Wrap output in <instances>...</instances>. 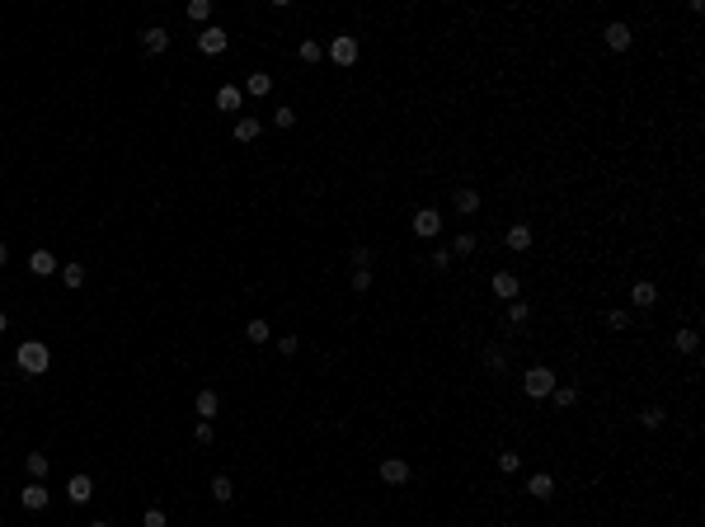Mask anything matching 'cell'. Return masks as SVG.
I'll return each mask as SVG.
<instances>
[{"label":"cell","instance_id":"8d00e7d4","mask_svg":"<svg viewBox=\"0 0 705 527\" xmlns=\"http://www.w3.org/2000/svg\"><path fill=\"white\" fill-rule=\"evenodd\" d=\"M193 443H198V448H207V443H212V424H207V419L193 428Z\"/></svg>","mask_w":705,"mask_h":527},{"label":"cell","instance_id":"74e56055","mask_svg":"<svg viewBox=\"0 0 705 527\" xmlns=\"http://www.w3.org/2000/svg\"><path fill=\"white\" fill-rule=\"evenodd\" d=\"M451 250H456L461 259H466V255H475V236H456V245H451Z\"/></svg>","mask_w":705,"mask_h":527},{"label":"cell","instance_id":"52a82bcc","mask_svg":"<svg viewBox=\"0 0 705 527\" xmlns=\"http://www.w3.org/2000/svg\"><path fill=\"white\" fill-rule=\"evenodd\" d=\"M602 38H606V48H611V52H626L630 43H635V38H630V24H621V19H616V24H606V33H602Z\"/></svg>","mask_w":705,"mask_h":527},{"label":"cell","instance_id":"277c9868","mask_svg":"<svg viewBox=\"0 0 705 527\" xmlns=\"http://www.w3.org/2000/svg\"><path fill=\"white\" fill-rule=\"evenodd\" d=\"M438 231H442V217H438L433 208H418V212H414V236H418V240H433Z\"/></svg>","mask_w":705,"mask_h":527},{"label":"cell","instance_id":"ba28073f","mask_svg":"<svg viewBox=\"0 0 705 527\" xmlns=\"http://www.w3.org/2000/svg\"><path fill=\"white\" fill-rule=\"evenodd\" d=\"M28 268H33V278H48V273H57L61 264H57L52 250H33V255H28Z\"/></svg>","mask_w":705,"mask_h":527},{"label":"cell","instance_id":"4316f807","mask_svg":"<svg viewBox=\"0 0 705 527\" xmlns=\"http://www.w3.org/2000/svg\"><path fill=\"white\" fill-rule=\"evenodd\" d=\"M663 419H668V410H663V405H649V410L640 415V424H644V428H663Z\"/></svg>","mask_w":705,"mask_h":527},{"label":"cell","instance_id":"8fae6325","mask_svg":"<svg viewBox=\"0 0 705 527\" xmlns=\"http://www.w3.org/2000/svg\"><path fill=\"white\" fill-rule=\"evenodd\" d=\"M141 48H146V52H151V57H160V52H165V48H170V28H146V33H141Z\"/></svg>","mask_w":705,"mask_h":527},{"label":"cell","instance_id":"2e32d148","mask_svg":"<svg viewBox=\"0 0 705 527\" xmlns=\"http://www.w3.org/2000/svg\"><path fill=\"white\" fill-rule=\"evenodd\" d=\"M451 208L461 212V217H470V212L480 208V193H475V188H456V193H451Z\"/></svg>","mask_w":705,"mask_h":527},{"label":"cell","instance_id":"7a4b0ae2","mask_svg":"<svg viewBox=\"0 0 705 527\" xmlns=\"http://www.w3.org/2000/svg\"><path fill=\"white\" fill-rule=\"evenodd\" d=\"M522 386H527V395H531V400H546L560 381H555V372H550V368H541V363H536V368H527Z\"/></svg>","mask_w":705,"mask_h":527},{"label":"cell","instance_id":"8992f818","mask_svg":"<svg viewBox=\"0 0 705 527\" xmlns=\"http://www.w3.org/2000/svg\"><path fill=\"white\" fill-rule=\"evenodd\" d=\"M226 43H231V38H226V28H216V24H207V28H203V38H198V48H203L207 57L226 52Z\"/></svg>","mask_w":705,"mask_h":527},{"label":"cell","instance_id":"484cf974","mask_svg":"<svg viewBox=\"0 0 705 527\" xmlns=\"http://www.w3.org/2000/svg\"><path fill=\"white\" fill-rule=\"evenodd\" d=\"M484 368H494V372H503V368H508V353H503L498 344H489V348H484Z\"/></svg>","mask_w":705,"mask_h":527},{"label":"cell","instance_id":"30bf717a","mask_svg":"<svg viewBox=\"0 0 705 527\" xmlns=\"http://www.w3.org/2000/svg\"><path fill=\"white\" fill-rule=\"evenodd\" d=\"M489 292L503 297V301H518V273H494L489 278Z\"/></svg>","mask_w":705,"mask_h":527},{"label":"cell","instance_id":"b9f144b4","mask_svg":"<svg viewBox=\"0 0 705 527\" xmlns=\"http://www.w3.org/2000/svg\"><path fill=\"white\" fill-rule=\"evenodd\" d=\"M5 259H10V250H5V240H0V264H5Z\"/></svg>","mask_w":705,"mask_h":527},{"label":"cell","instance_id":"4fadbf2b","mask_svg":"<svg viewBox=\"0 0 705 527\" xmlns=\"http://www.w3.org/2000/svg\"><path fill=\"white\" fill-rule=\"evenodd\" d=\"M630 301H635V306H640V311H649L653 301H658V288H653L649 278H640V283H635V288H630Z\"/></svg>","mask_w":705,"mask_h":527},{"label":"cell","instance_id":"6da1fadb","mask_svg":"<svg viewBox=\"0 0 705 527\" xmlns=\"http://www.w3.org/2000/svg\"><path fill=\"white\" fill-rule=\"evenodd\" d=\"M14 363H19L24 377H43V372L52 368V353H48V344L24 339V344H19V353H14Z\"/></svg>","mask_w":705,"mask_h":527},{"label":"cell","instance_id":"5bb4252c","mask_svg":"<svg viewBox=\"0 0 705 527\" xmlns=\"http://www.w3.org/2000/svg\"><path fill=\"white\" fill-rule=\"evenodd\" d=\"M381 480H386V485H405V480H409V461H400V457L381 461Z\"/></svg>","mask_w":705,"mask_h":527},{"label":"cell","instance_id":"60d3db41","mask_svg":"<svg viewBox=\"0 0 705 527\" xmlns=\"http://www.w3.org/2000/svg\"><path fill=\"white\" fill-rule=\"evenodd\" d=\"M433 268H451V250H433Z\"/></svg>","mask_w":705,"mask_h":527},{"label":"cell","instance_id":"d6986e66","mask_svg":"<svg viewBox=\"0 0 705 527\" xmlns=\"http://www.w3.org/2000/svg\"><path fill=\"white\" fill-rule=\"evenodd\" d=\"M61 283L76 292V288H85V264H61Z\"/></svg>","mask_w":705,"mask_h":527},{"label":"cell","instance_id":"7c38bea8","mask_svg":"<svg viewBox=\"0 0 705 527\" xmlns=\"http://www.w3.org/2000/svg\"><path fill=\"white\" fill-rule=\"evenodd\" d=\"M240 104H245V90H240V85H221V90H216V108H221V113H235Z\"/></svg>","mask_w":705,"mask_h":527},{"label":"cell","instance_id":"44dd1931","mask_svg":"<svg viewBox=\"0 0 705 527\" xmlns=\"http://www.w3.org/2000/svg\"><path fill=\"white\" fill-rule=\"evenodd\" d=\"M268 90H273V76H263V71H254V76L245 80V95H259V99H263Z\"/></svg>","mask_w":705,"mask_h":527},{"label":"cell","instance_id":"7bdbcfd3","mask_svg":"<svg viewBox=\"0 0 705 527\" xmlns=\"http://www.w3.org/2000/svg\"><path fill=\"white\" fill-rule=\"evenodd\" d=\"M5 325H10V320H5V311H0V330H5Z\"/></svg>","mask_w":705,"mask_h":527},{"label":"cell","instance_id":"83f0119b","mask_svg":"<svg viewBox=\"0 0 705 527\" xmlns=\"http://www.w3.org/2000/svg\"><path fill=\"white\" fill-rule=\"evenodd\" d=\"M141 527H170V518H165V508H156V504H151V508L141 513Z\"/></svg>","mask_w":705,"mask_h":527},{"label":"cell","instance_id":"d4e9b609","mask_svg":"<svg viewBox=\"0 0 705 527\" xmlns=\"http://www.w3.org/2000/svg\"><path fill=\"white\" fill-rule=\"evenodd\" d=\"M24 466H28V475H33V480H43V475H48V457H43V452H28Z\"/></svg>","mask_w":705,"mask_h":527},{"label":"cell","instance_id":"4dcf8cb0","mask_svg":"<svg viewBox=\"0 0 705 527\" xmlns=\"http://www.w3.org/2000/svg\"><path fill=\"white\" fill-rule=\"evenodd\" d=\"M245 335H249V344H263V339H273V335H268V325H263V320H249V330H245Z\"/></svg>","mask_w":705,"mask_h":527},{"label":"cell","instance_id":"ee69618b","mask_svg":"<svg viewBox=\"0 0 705 527\" xmlns=\"http://www.w3.org/2000/svg\"><path fill=\"white\" fill-rule=\"evenodd\" d=\"M90 527H108V523H90Z\"/></svg>","mask_w":705,"mask_h":527},{"label":"cell","instance_id":"ffe728a7","mask_svg":"<svg viewBox=\"0 0 705 527\" xmlns=\"http://www.w3.org/2000/svg\"><path fill=\"white\" fill-rule=\"evenodd\" d=\"M212 499H216V504H231L235 499V485L226 480V475H212Z\"/></svg>","mask_w":705,"mask_h":527},{"label":"cell","instance_id":"cb8c5ba5","mask_svg":"<svg viewBox=\"0 0 705 527\" xmlns=\"http://www.w3.org/2000/svg\"><path fill=\"white\" fill-rule=\"evenodd\" d=\"M259 137V118H240L235 123V141H254Z\"/></svg>","mask_w":705,"mask_h":527},{"label":"cell","instance_id":"9c48e42d","mask_svg":"<svg viewBox=\"0 0 705 527\" xmlns=\"http://www.w3.org/2000/svg\"><path fill=\"white\" fill-rule=\"evenodd\" d=\"M48 499H52V495L43 490V480H33L28 490H19V504H24V508H33V513H43V508H48Z\"/></svg>","mask_w":705,"mask_h":527},{"label":"cell","instance_id":"f1b7e54d","mask_svg":"<svg viewBox=\"0 0 705 527\" xmlns=\"http://www.w3.org/2000/svg\"><path fill=\"white\" fill-rule=\"evenodd\" d=\"M188 19L207 24V19H212V5H207V0H188Z\"/></svg>","mask_w":705,"mask_h":527},{"label":"cell","instance_id":"e0dca14e","mask_svg":"<svg viewBox=\"0 0 705 527\" xmlns=\"http://www.w3.org/2000/svg\"><path fill=\"white\" fill-rule=\"evenodd\" d=\"M503 240H508V250L522 255V250H531V226H508V236H503Z\"/></svg>","mask_w":705,"mask_h":527},{"label":"cell","instance_id":"f35d334b","mask_svg":"<svg viewBox=\"0 0 705 527\" xmlns=\"http://www.w3.org/2000/svg\"><path fill=\"white\" fill-rule=\"evenodd\" d=\"M296 348H301V339H296V335H283V339H278V353H287V358L296 353Z\"/></svg>","mask_w":705,"mask_h":527},{"label":"cell","instance_id":"f6af8a7d","mask_svg":"<svg viewBox=\"0 0 705 527\" xmlns=\"http://www.w3.org/2000/svg\"><path fill=\"white\" fill-rule=\"evenodd\" d=\"M287 527H292V523H287Z\"/></svg>","mask_w":705,"mask_h":527},{"label":"cell","instance_id":"3957f363","mask_svg":"<svg viewBox=\"0 0 705 527\" xmlns=\"http://www.w3.org/2000/svg\"><path fill=\"white\" fill-rule=\"evenodd\" d=\"M329 61H334V66H353V61H358V38L339 33V38L329 43Z\"/></svg>","mask_w":705,"mask_h":527},{"label":"cell","instance_id":"7402d4cb","mask_svg":"<svg viewBox=\"0 0 705 527\" xmlns=\"http://www.w3.org/2000/svg\"><path fill=\"white\" fill-rule=\"evenodd\" d=\"M550 395H555V405H560V410H574V405H578V386H555Z\"/></svg>","mask_w":705,"mask_h":527},{"label":"cell","instance_id":"9a60e30c","mask_svg":"<svg viewBox=\"0 0 705 527\" xmlns=\"http://www.w3.org/2000/svg\"><path fill=\"white\" fill-rule=\"evenodd\" d=\"M527 495H531V499H550V495H555V480H550L546 471H536L531 480H527Z\"/></svg>","mask_w":705,"mask_h":527},{"label":"cell","instance_id":"e575fe53","mask_svg":"<svg viewBox=\"0 0 705 527\" xmlns=\"http://www.w3.org/2000/svg\"><path fill=\"white\" fill-rule=\"evenodd\" d=\"M518 466H522L518 452H498V471H518Z\"/></svg>","mask_w":705,"mask_h":527},{"label":"cell","instance_id":"d590c367","mask_svg":"<svg viewBox=\"0 0 705 527\" xmlns=\"http://www.w3.org/2000/svg\"><path fill=\"white\" fill-rule=\"evenodd\" d=\"M371 288V268H353V292H367Z\"/></svg>","mask_w":705,"mask_h":527},{"label":"cell","instance_id":"603a6c76","mask_svg":"<svg viewBox=\"0 0 705 527\" xmlns=\"http://www.w3.org/2000/svg\"><path fill=\"white\" fill-rule=\"evenodd\" d=\"M673 344H677V353H696V348H701V335H696V330H677Z\"/></svg>","mask_w":705,"mask_h":527},{"label":"cell","instance_id":"1f68e13d","mask_svg":"<svg viewBox=\"0 0 705 527\" xmlns=\"http://www.w3.org/2000/svg\"><path fill=\"white\" fill-rule=\"evenodd\" d=\"M320 57H325V48H320V43H311V38H306V43H301V61H311V66H315V61H320Z\"/></svg>","mask_w":705,"mask_h":527},{"label":"cell","instance_id":"d6a6232c","mask_svg":"<svg viewBox=\"0 0 705 527\" xmlns=\"http://www.w3.org/2000/svg\"><path fill=\"white\" fill-rule=\"evenodd\" d=\"M273 123H278V128H296V108H287V104H283L278 113H273Z\"/></svg>","mask_w":705,"mask_h":527},{"label":"cell","instance_id":"5b68a950","mask_svg":"<svg viewBox=\"0 0 705 527\" xmlns=\"http://www.w3.org/2000/svg\"><path fill=\"white\" fill-rule=\"evenodd\" d=\"M66 499H71V504H90V499H94V480H90V475H71V480H66Z\"/></svg>","mask_w":705,"mask_h":527},{"label":"cell","instance_id":"ab89813d","mask_svg":"<svg viewBox=\"0 0 705 527\" xmlns=\"http://www.w3.org/2000/svg\"><path fill=\"white\" fill-rule=\"evenodd\" d=\"M353 264H358V268H371V250L358 245V250H353Z\"/></svg>","mask_w":705,"mask_h":527},{"label":"cell","instance_id":"ac0fdd59","mask_svg":"<svg viewBox=\"0 0 705 527\" xmlns=\"http://www.w3.org/2000/svg\"><path fill=\"white\" fill-rule=\"evenodd\" d=\"M193 410H198L203 419H212V415L221 410V400H216V391H198V400H193Z\"/></svg>","mask_w":705,"mask_h":527},{"label":"cell","instance_id":"f546056e","mask_svg":"<svg viewBox=\"0 0 705 527\" xmlns=\"http://www.w3.org/2000/svg\"><path fill=\"white\" fill-rule=\"evenodd\" d=\"M527 316H531L527 301H508V320H513V325H527Z\"/></svg>","mask_w":705,"mask_h":527},{"label":"cell","instance_id":"836d02e7","mask_svg":"<svg viewBox=\"0 0 705 527\" xmlns=\"http://www.w3.org/2000/svg\"><path fill=\"white\" fill-rule=\"evenodd\" d=\"M626 325H630V316H626V311H606V330H616V335H621Z\"/></svg>","mask_w":705,"mask_h":527}]
</instances>
